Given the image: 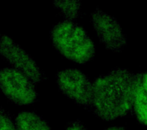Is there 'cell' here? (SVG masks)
<instances>
[{"mask_svg":"<svg viewBox=\"0 0 147 130\" xmlns=\"http://www.w3.org/2000/svg\"><path fill=\"white\" fill-rule=\"evenodd\" d=\"M0 55L14 69L23 73L34 83L41 82L44 74L34 59L10 37L0 34Z\"/></svg>","mask_w":147,"mask_h":130,"instance_id":"obj_6","label":"cell"},{"mask_svg":"<svg viewBox=\"0 0 147 130\" xmlns=\"http://www.w3.org/2000/svg\"><path fill=\"white\" fill-rule=\"evenodd\" d=\"M17 130H51L48 123L33 112H22L15 120Z\"/></svg>","mask_w":147,"mask_h":130,"instance_id":"obj_8","label":"cell"},{"mask_svg":"<svg viewBox=\"0 0 147 130\" xmlns=\"http://www.w3.org/2000/svg\"><path fill=\"white\" fill-rule=\"evenodd\" d=\"M65 130H88L80 122H73L68 124Z\"/></svg>","mask_w":147,"mask_h":130,"instance_id":"obj_11","label":"cell"},{"mask_svg":"<svg viewBox=\"0 0 147 130\" xmlns=\"http://www.w3.org/2000/svg\"><path fill=\"white\" fill-rule=\"evenodd\" d=\"M105 130H126L125 129L121 128V127H110Z\"/></svg>","mask_w":147,"mask_h":130,"instance_id":"obj_12","label":"cell"},{"mask_svg":"<svg viewBox=\"0 0 147 130\" xmlns=\"http://www.w3.org/2000/svg\"><path fill=\"white\" fill-rule=\"evenodd\" d=\"M34 84L16 69L5 67L0 71V89L9 100L18 105H29L36 101Z\"/></svg>","mask_w":147,"mask_h":130,"instance_id":"obj_3","label":"cell"},{"mask_svg":"<svg viewBox=\"0 0 147 130\" xmlns=\"http://www.w3.org/2000/svg\"><path fill=\"white\" fill-rule=\"evenodd\" d=\"M136 74L116 68L93 82L91 110L99 118L110 121L127 117L133 110Z\"/></svg>","mask_w":147,"mask_h":130,"instance_id":"obj_1","label":"cell"},{"mask_svg":"<svg viewBox=\"0 0 147 130\" xmlns=\"http://www.w3.org/2000/svg\"><path fill=\"white\" fill-rule=\"evenodd\" d=\"M0 130H17L11 116L4 110H0Z\"/></svg>","mask_w":147,"mask_h":130,"instance_id":"obj_10","label":"cell"},{"mask_svg":"<svg viewBox=\"0 0 147 130\" xmlns=\"http://www.w3.org/2000/svg\"><path fill=\"white\" fill-rule=\"evenodd\" d=\"M53 5L61 14L64 20H77L80 15V0H53Z\"/></svg>","mask_w":147,"mask_h":130,"instance_id":"obj_9","label":"cell"},{"mask_svg":"<svg viewBox=\"0 0 147 130\" xmlns=\"http://www.w3.org/2000/svg\"><path fill=\"white\" fill-rule=\"evenodd\" d=\"M90 20L99 40L113 52H120L126 44V37L118 21L99 8L90 15Z\"/></svg>","mask_w":147,"mask_h":130,"instance_id":"obj_5","label":"cell"},{"mask_svg":"<svg viewBox=\"0 0 147 130\" xmlns=\"http://www.w3.org/2000/svg\"><path fill=\"white\" fill-rule=\"evenodd\" d=\"M133 110L138 121L142 126H147V71L136 74Z\"/></svg>","mask_w":147,"mask_h":130,"instance_id":"obj_7","label":"cell"},{"mask_svg":"<svg viewBox=\"0 0 147 130\" xmlns=\"http://www.w3.org/2000/svg\"><path fill=\"white\" fill-rule=\"evenodd\" d=\"M53 46L67 59L84 64L94 58L95 46L87 32L74 21L64 20L51 29Z\"/></svg>","mask_w":147,"mask_h":130,"instance_id":"obj_2","label":"cell"},{"mask_svg":"<svg viewBox=\"0 0 147 130\" xmlns=\"http://www.w3.org/2000/svg\"><path fill=\"white\" fill-rule=\"evenodd\" d=\"M58 88L63 94L78 105L91 109L93 83L78 69H66L57 74Z\"/></svg>","mask_w":147,"mask_h":130,"instance_id":"obj_4","label":"cell"}]
</instances>
